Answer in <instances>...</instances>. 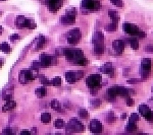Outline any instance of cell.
<instances>
[{"instance_id": "obj_1", "label": "cell", "mask_w": 153, "mask_h": 135, "mask_svg": "<svg viewBox=\"0 0 153 135\" xmlns=\"http://www.w3.org/2000/svg\"><path fill=\"white\" fill-rule=\"evenodd\" d=\"M63 55H66L68 60L70 61L72 64L77 65L78 61L84 57V52L83 50L81 49H64Z\"/></svg>"}, {"instance_id": "obj_2", "label": "cell", "mask_w": 153, "mask_h": 135, "mask_svg": "<svg viewBox=\"0 0 153 135\" xmlns=\"http://www.w3.org/2000/svg\"><path fill=\"white\" fill-rule=\"evenodd\" d=\"M152 69V60L150 58H143L141 61V70H140V75H141V80L145 81L149 78V75L151 73Z\"/></svg>"}, {"instance_id": "obj_3", "label": "cell", "mask_w": 153, "mask_h": 135, "mask_svg": "<svg viewBox=\"0 0 153 135\" xmlns=\"http://www.w3.org/2000/svg\"><path fill=\"white\" fill-rule=\"evenodd\" d=\"M102 77L100 74H91L86 78V84L90 90H97L101 87Z\"/></svg>"}, {"instance_id": "obj_4", "label": "cell", "mask_w": 153, "mask_h": 135, "mask_svg": "<svg viewBox=\"0 0 153 135\" xmlns=\"http://www.w3.org/2000/svg\"><path fill=\"white\" fill-rule=\"evenodd\" d=\"M76 15H77V9L75 7L71 8L68 10L64 15L60 17V22L64 26H70V24H74L76 22Z\"/></svg>"}, {"instance_id": "obj_5", "label": "cell", "mask_w": 153, "mask_h": 135, "mask_svg": "<svg viewBox=\"0 0 153 135\" xmlns=\"http://www.w3.org/2000/svg\"><path fill=\"white\" fill-rule=\"evenodd\" d=\"M66 128V131L68 132H84V130H85L83 123L80 122L77 118H72Z\"/></svg>"}, {"instance_id": "obj_6", "label": "cell", "mask_w": 153, "mask_h": 135, "mask_svg": "<svg viewBox=\"0 0 153 135\" xmlns=\"http://www.w3.org/2000/svg\"><path fill=\"white\" fill-rule=\"evenodd\" d=\"M14 24H16V26L18 27H20V29H24V27H28V29H35L36 27V24H35L33 20H29V18L25 17V16L23 15H20L18 16V17L16 18V22H14Z\"/></svg>"}, {"instance_id": "obj_7", "label": "cell", "mask_w": 153, "mask_h": 135, "mask_svg": "<svg viewBox=\"0 0 153 135\" xmlns=\"http://www.w3.org/2000/svg\"><path fill=\"white\" fill-rule=\"evenodd\" d=\"M39 63L41 67H49L51 65H54L57 63V60L54 57H51L47 54H41L39 57Z\"/></svg>"}, {"instance_id": "obj_8", "label": "cell", "mask_w": 153, "mask_h": 135, "mask_svg": "<svg viewBox=\"0 0 153 135\" xmlns=\"http://www.w3.org/2000/svg\"><path fill=\"white\" fill-rule=\"evenodd\" d=\"M81 7L86 10H99L101 8V4L96 0H83Z\"/></svg>"}, {"instance_id": "obj_9", "label": "cell", "mask_w": 153, "mask_h": 135, "mask_svg": "<svg viewBox=\"0 0 153 135\" xmlns=\"http://www.w3.org/2000/svg\"><path fill=\"white\" fill-rule=\"evenodd\" d=\"M81 31H80L79 27H75L74 29L70 31L68 34V43L71 44V45H77L80 42V39H81Z\"/></svg>"}, {"instance_id": "obj_10", "label": "cell", "mask_w": 153, "mask_h": 135, "mask_svg": "<svg viewBox=\"0 0 153 135\" xmlns=\"http://www.w3.org/2000/svg\"><path fill=\"white\" fill-rule=\"evenodd\" d=\"M45 3L47 8L52 12H56L57 10L60 9L62 6L63 0H45Z\"/></svg>"}, {"instance_id": "obj_11", "label": "cell", "mask_w": 153, "mask_h": 135, "mask_svg": "<svg viewBox=\"0 0 153 135\" xmlns=\"http://www.w3.org/2000/svg\"><path fill=\"white\" fill-rule=\"evenodd\" d=\"M89 129L92 133H101L103 130V126H102L101 122L98 120H92L89 124Z\"/></svg>"}, {"instance_id": "obj_12", "label": "cell", "mask_w": 153, "mask_h": 135, "mask_svg": "<svg viewBox=\"0 0 153 135\" xmlns=\"http://www.w3.org/2000/svg\"><path fill=\"white\" fill-rule=\"evenodd\" d=\"M123 31H125L128 35L132 36V37H136L138 31H140L139 27L133 24H123Z\"/></svg>"}, {"instance_id": "obj_13", "label": "cell", "mask_w": 153, "mask_h": 135, "mask_svg": "<svg viewBox=\"0 0 153 135\" xmlns=\"http://www.w3.org/2000/svg\"><path fill=\"white\" fill-rule=\"evenodd\" d=\"M125 45L126 43L123 40H114L112 42V48H114V50L117 55H121L123 53V51H125Z\"/></svg>"}, {"instance_id": "obj_14", "label": "cell", "mask_w": 153, "mask_h": 135, "mask_svg": "<svg viewBox=\"0 0 153 135\" xmlns=\"http://www.w3.org/2000/svg\"><path fill=\"white\" fill-rule=\"evenodd\" d=\"M30 80H32L31 79L30 69H23L20 72V75H18V81L22 84H26Z\"/></svg>"}, {"instance_id": "obj_15", "label": "cell", "mask_w": 153, "mask_h": 135, "mask_svg": "<svg viewBox=\"0 0 153 135\" xmlns=\"http://www.w3.org/2000/svg\"><path fill=\"white\" fill-rule=\"evenodd\" d=\"M104 42V35L101 31H95L92 37V43L94 45H97V44H103Z\"/></svg>"}, {"instance_id": "obj_16", "label": "cell", "mask_w": 153, "mask_h": 135, "mask_svg": "<svg viewBox=\"0 0 153 135\" xmlns=\"http://www.w3.org/2000/svg\"><path fill=\"white\" fill-rule=\"evenodd\" d=\"M44 44H45V37H44V36H39V37L35 40L34 44H33L34 50L35 51H38L39 49H41V48L43 47Z\"/></svg>"}, {"instance_id": "obj_17", "label": "cell", "mask_w": 153, "mask_h": 135, "mask_svg": "<svg viewBox=\"0 0 153 135\" xmlns=\"http://www.w3.org/2000/svg\"><path fill=\"white\" fill-rule=\"evenodd\" d=\"M100 70H101L102 73H105V74H110V75H111L112 73H114V66H112L111 63L108 62V63H105L103 66H101Z\"/></svg>"}, {"instance_id": "obj_18", "label": "cell", "mask_w": 153, "mask_h": 135, "mask_svg": "<svg viewBox=\"0 0 153 135\" xmlns=\"http://www.w3.org/2000/svg\"><path fill=\"white\" fill-rule=\"evenodd\" d=\"M126 42L129 44L130 47H131L133 50H138L140 48L139 42H138L137 38H127V41Z\"/></svg>"}, {"instance_id": "obj_19", "label": "cell", "mask_w": 153, "mask_h": 135, "mask_svg": "<svg viewBox=\"0 0 153 135\" xmlns=\"http://www.w3.org/2000/svg\"><path fill=\"white\" fill-rule=\"evenodd\" d=\"M6 102L7 103H6V104L3 106V108H2V112H10L16 108V103L14 102V101L9 100V101H6Z\"/></svg>"}, {"instance_id": "obj_20", "label": "cell", "mask_w": 153, "mask_h": 135, "mask_svg": "<svg viewBox=\"0 0 153 135\" xmlns=\"http://www.w3.org/2000/svg\"><path fill=\"white\" fill-rule=\"evenodd\" d=\"M138 111H139V113L141 114L143 117H145L146 115H148V114L151 112V109H150V107L147 106V105H140V106L138 107Z\"/></svg>"}, {"instance_id": "obj_21", "label": "cell", "mask_w": 153, "mask_h": 135, "mask_svg": "<svg viewBox=\"0 0 153 135\" xmlns=\"http://www.w3.org/2000/svg\"><path fill=\"white\" fill-rule=\"evenodd\" d=\"M64 77H66V80L68 83H75L78 79H77V75L75 72H66L64 73Z\"/></svg>"}, {"instance_id": "obj_22", "label": "cell", "mask_w": 153, "mask_h": 135, "mask_svg": "<svg viewBox=\"0 0 153 135\" xmlns=\"http://www.w3.org/2000/svg\"><path fill=\"white\" fill-rule=\"evenodd\" d=\"M12 94H13V87L12 86H9L5 90V92H3V99L5 101H9L11 100Z\"/></svg>"}, {"instance_id": "obj_23", "label": "cell", "mask_w": 153, "mask_h": 135, "mask_svg": "<svg viewBox=\"0 0 153 135\" xmlns=\"http://www.w3.org/2000/svg\"><path fill=\"white\" fill-rule=\"evenodd\" d=\"M108 15H109V17L111 18V20L115 24H117V22H119V14L117 11H115V10H109L108 11Z\"/></svg>"}, {"instance_id": "obj_24", "label": "cell", "mask_w": 153, "mask_h": 135, "mask_svg": "<svg viewBox=\"0 0 153 135\" xmlns=\"http://www.w3.org/2000/svg\"><path fill=\"white\" fill-rule=\"evenodd\" d=\"M94 53L96 55L101 56V55L104 53V44H97V45H94Z\"/></svg>"}, {"instance_id": "obj_25", "label": "cell", "mask_w": 153, "mask_h": 135, "mask_svg": "<svg viewBox=\"0 0 153 135\" xmlns=\"http://www.w3.org/2000/svg\"><path fill=\"white\" fill-rule=\"evenodd\" d=\"M40 120H41L42 123L47 124L51 121V114L50 113H43L40 117Z\"/></svg>"}, {"instance_id": "obj_26", "label": "cell", "mask_w": 153, "mask_h": 135, "mask_svg": "<svg viewBox=\"0 0 153 135\" xmlns=\"http://www.w3.org/2000/svg\"><path fill=\"white\" fill-rule=\"evenodd\" d=\"M136 129H137V124H136V122L129 121V123H128L127 126H126L127 132H134V131H136Z\"/></svg>"}, {"instance_id": "obj_27", "label": "cell", "mask_w": 153, "mask_h": 135, "mask_svg": "<svg viewBox=\"0 0 153 135\" xmlns=\"http://www.w3.org/2000/svg\"><path fill=\"white\" fill-rule=\"evenodd\" d=\"M35 94H36L37 98H44L47 94V90H46L45 87H39L36 90Z\"/></svg>"}, {"instance_id": "obj_28", "label": "cell", "mask_w": 153, "mask_h": 135, "mask_svg": "<svg viewBox=\"0 0 153 135\" xmlns=\"http://www.w3.org/2000/svg\"><path fill=\"white\" fill-rule=\"evenodd\" d=\"M50 106H51L52 109L55 110L56 112H61V107H60V103L58 102V101L53 100L51 102V104H50Z\"/></svg>"}, {"instance_id": "obj_29", "label": "cell", "mask_w": 153, "mask_h": 135, "mask_svg": "<svg viewBox=\"0 0 153 135\" xmlns=\"http://www.w3.org/2000/svg\"><path fill=\"white\" fill-rule=\"evenodd\" d=\"M0 51L4 52V53H8V52H10V46L8 45V43H2L0 44Z\"/></svg>"}, {"instance_id": "obj_30", "label": "cell", "mask_w": 153, "mask_h": 135, "mask_svg": "<svg viewBox=\"0 0 153 135\" xmlns=\"http://www.w3.org/2000/svg\"><path fill=\"white\" fill-rule=\"evenodd\" d=\"M105 29L107 31H115L117 29V24H115V22H111V24H106Z\"/></svg>"}, {"instance_id": "obj_31", "label": "cell", "mask_w": 153, "mask_h": 135, "mask_svg": "<svg viewBox=\"0 0 153 135\" xmlns=\"http://www.w3.org/2000/svg\"><path fill=\"white\" fill-rule=\"evenodd\" d=\"M51 84L53 86H55V87H59V86L61 85V78H60L59 76L54 77L53 80L51 81Z\"/></svg>"}, {"instance_id": "obj_32", "label": "cell", "mask_w": 153, "mask_h": 135, "mask_svg": "<svg viewBox=\"0 0 153 135\" xmlns=\"http://www.w3.org/2000/svg\"><path fill=\"white\" fill-rule=\"evenodd\" d=\"M54 126H55V128H57V129H62V128H64V121L62 119H56Z\"/></svg>"}, {"instance_id": "obj_33", "label": "cell", "mask_w": 153, "mask_h": 135, "mask_svg": "<svg viewBox=\"0 0 153 135\" xmlns=\"http://www.w3.org/2000/svg\"><path fill=\"white\" fill-rule=\"evenodd\" d=\"M90 103H91V106L93 108H98V107L101 106V100H99V99H93Z\"/></svg>"}, {"instance_id": "obj_34", "label": "cell", "mask_w": 153, "mask_h": 135, "mask_svg": "<svg viewBox=\"0 0 153 135\" xmlns=\"http://www.w3.org/2000/svg\"><path fill=\"white\" fill-rule=\"evenodd\" d=\"M106 121H107L109 124L115 122V115L114 114V113H108L107 115H106Z\"/></svg>"}, {"instance_id": "obj_35", "label": "cell", "mask_w": 153, "mask_h": 135, "mask_svg": "<svg viewBox=\"0 0 153 135\" xmlns=\"http://www.w3.org/2000/svg\"><path fill=\"white\" fill-rule=\"evenodd\" d=\"M139 120H140V116H139V114H137V113L131 114V116H130V118H129V121H131V122H137V121H139Z\"/></svg>"}, {"instance_id": "obj_36", "label": "cell", "mask_w": 153, "mask_h": 135, "mask_svg": "<svg viewBox=\"0 0 153 135\" xmlns=\"http://www.w3.org/2000/svg\"><path fill=\"white\" fill-rule=\"evenodd\" d=\"M39 78H40V82H41L43 85H50V84H51V81L48 80L44 75H40Z\"/></svg>"}, {"instance_id": "obj_37", "label": "cell", "mask_w": 153, "mask_h": 135, "mask_svg": "<svg viewBox=\"0 0 153 135\" xmlns=\"http://www.w3.org/2000/svg\"><path fill=\"white\" fill-rule=\"evenodd\" d=\"M79 116L82 118V119H86V118H88V111L86 109H80Z\"/></svg>"}, {"instance_id": "obj_38", "label": "cell", "mask_w": 153, "mask_h": 135, "mask_svg": "<svg viewBox=\"0 0 153 135\" xmlns=\"http://www.w3.org/2000/svg\"><path fill=\"white\" fill-rule=\"evenodd\" d=\"M110 2L114 4L115 6H117V7H123L125 6V2L123 0H110Z\"/></svg>"}, {"instance_id": "obj_39", "label": "cell", "mask_w": 153, "mask_h": 135, "mask_svg": "<svg viewBox=\"0 0 153 135\" xmlns=\"http://www.w3.org/2000/svg\"><path fill=\"white\" fill-rule=\"evenodd\" d=\"M134 104H135V102H134V100L131 98V97H127V106L128 107H133Z\"/></svg>"}, {"instance_id": "obj_40", "label": "cell", "mask_w": 153, "mask_h": 135, "mask_svg": "<svg viewBox=\"0 0 153 135\" xmlns=\"http://www.w3.org/2000/svg\"><path fill=\"white\" fill-rule=\"evenodd\" d=\"M146 119V121H148V122H153V111L150 112L148 115H146L145 117H144Z\"/></svg>"}, {"instance_id": "obj_41", "label": "cell", "mask_w": 153, "mask_h": 135, "mask_svg": "<svg viewBox=\"0 0 153 135\" xmlns=\"http://www.w3.org/2000/svg\"><path fill=\"white\" fill-rule=\"evenodd\" d=\"M137 38H139V39H145V37H146V34L144 33L143 31H141L140 29L139 31H138V34H137V36H136Z\"/></svg>"}, {"instance_id": "obj_42", "label": "cell", "mask_w": 153, "mask_h": 135, "mask_svg": "<svg viewBox=\"0 0 153 135\" xmlns=\"http://www.w3.org/2000/svg\"><path fill=\"white\" fill-rule=\"evenodd\" d=\"M18 39H20V35H18V34H13V35L10 36V41L11 42H16Z\"/></svg>"}, {"instance_id": "obj_43", "label": "cell", "mask_w": 153, "mask_h": 135, "mask_svg": "<svg viewBox=\"0 0 153 135\" xmlns=\"http://www.w3.org/2000/svg\"><path fill=\"white\" fill-rule=\"evenodd\" d=\"M31 67H34V68H40L41 67V65H40L39 61H33L32 62V65H31Z\"/></svg>"}, {"instance_id": "obj_44", "label": "cell", "mask_w": 153, "mask_h": 135, "mask_svg": "<svg viewBox=\"0 0 153 135\" xmlns=\"http://www.w3.org/2000/svg\"><path fill=\"white\" fill-rule=\"evenodd\" d=\"M140 81H141V80H139V79H128L127 83H129V84H136V83H139Z\"/></svg>"}, {"instance_id": "obj_45", "label": "cell", "mask_w": 153, "mask_h": 135, "mask_svg": "<svg viewBox=\"0 0 153 135\" xmlns=\"http://www.w3.org/2000/svg\"><path fill=\"white\" fill-rule=\"evenodd\" d=\"M145 51L146 52H152L153 53V45L152 44H149V45L145 46Z\"/></svg>"}, {"instance_id": "obj_46", "label": "cell", "mask_w": 153, "mask_h": 135, "mask_svg": "<svg viewBox=\"0 0 153 135\" xmlns=\"http://www.w3.org/2000/svg\"><path fill=\"white\" fill-rule=\"evenodd\" d=\"M76 75H77V79L79 80V79H81L82 77L84 76V72L83 71H78V72L76 73Z\"/></svg>"}, {"instance_id": "obj_47", "label": "cell", "mask_w": 153, "mask_h": 135, "mask_svg": "<svg viewBox=\"0 0 153 135\" xmlns=\"http://www.w3.org/2000/svg\"><path fill=\"white\" fill-rule=\"evenodd\" d=\"M20 134H22V135H30L31 132L28 131V130H23V131L20 132Z\"/></svg>"}, {"instance_id": "obj_48", "label": "cell", "mask_w": 153, "mask_h": 135, "mask_svg": "<svg viewBox=\"0 0 153 135\" xmlns=\"http://www.w3.org/2000/svg\"><path fill=\"white\" fill-rule=\"evenodd\" d=\"M3 133H6V134H12V131L10 129H5L3 131Z\"/></svg>"}, {"instance_id": "obj_49", "label": "cell", "mask_w": 153, "mask_h": 135, "mask_svg": "<svg viewBox=\"0 0 153 135\" xmlns=\"http://www.w3.org/2000/svg\"><path fill=\"white\" fill-rule=\"evenodd\" d=\"M126 118H127V114H123V115L121 116V120H126Z\"/></svg>"}, {"instance_id": "obj_50", "label": "cell", "mask_w": 153, "mask_h": 135, "mask_svg": "<svg viewBox=\"0 0 153 135\" xmlns=\"http://www.w3.org/2000/svg\"><path fill=\"white\" fill-rule=\"evenodd\" d=\"M149 105H150V106H151L152 108H153V98L149 99Z\"/></svg>"}, {"instance_id": "obj_51", "label": "cell", "mask_w": 153, "mask_h": 135, "mask_svg": "<svg viewBox=\"0 0 153 135\" xmlns=\"http://www.w3.org/2000/svg\"><path fill=\"white\" fill-rule=\"evenodd\" d=\"M2 31H3V27H2L1 26H0V35L2 34Z\"/></svg>"}, {"instance_id": "obj_52", "label": "cell", "mask_w": 153, "mask_h": 135, "mask_svg": "<svg viewBox=\"0 0 153 135\" xmlns=\"http://www.w3.org/2000/svg\"><path fill=\"white\" fill-rule=\"evenodd\" d=\"M2 64H3V63H2V60H0V67L2 66Z\"/></svg>"}, {"instance_id": "obj_53", "label": "cell", "mask_w": 153, "mask_h": 135, "mask_svg": "<svg viewBox=\"0 0 153 135\" xmlns=\"http://www.w3.org/2000/svg\"><path fill=\"white\" fill-rule=\"evenodd\" d=\"M151 92H153V86H152V88H151Z\"/></svg>"}, {"instance_id": "obj_54", "label": "cell", "mask_w": 153, "mask_h": 135, "mask_svg": "<svg viewBox=\"0 0 153 135\" xmlns=\"http://www.w3.org/2000/svg\"><path fill=\"white\" fill-rule=\"evenodd\" d=\"M0 1H4V0H0Z\"/></svg>"}, {"instance_id": "obj_55", "label": "cell", "mask_w": 153, "mask_h": 135, "mask_svg": "<svg viewBox=\"0 0 153 135\" xmlns=\"http://www.w3.org/2000/svg\"><path fill=\"white\" fill-rule=\"evenodd\" d=\"M0 15H1V11H0Z\"/></svg>"}]
</instances>
